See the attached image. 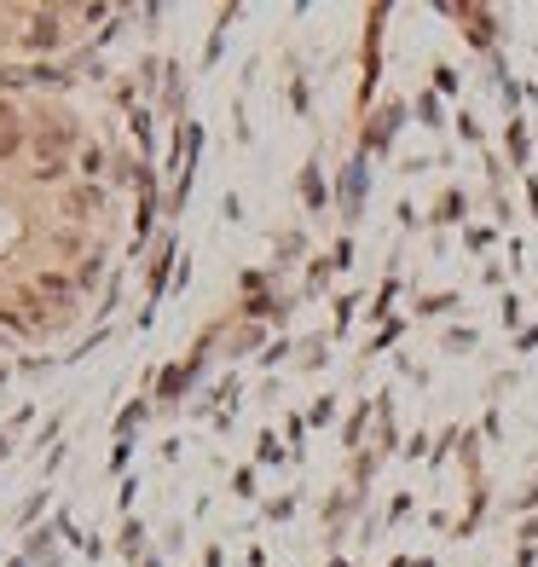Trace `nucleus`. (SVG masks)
<instances>
[{"label":"nucleus","instance_id":"1","mask_svg":"<svg viewBox=\"0 0 538 567\" xmlns=\"http://www.w3.org/2000/svg\"><path fill=\"white\" fill-rule=\"evenodd\" d=\"M29 41H35V47H53V41H58V18H41V24H35V35H29Z\"/></svg>","mask_w":538,"mask_h":567}]
</instances>
